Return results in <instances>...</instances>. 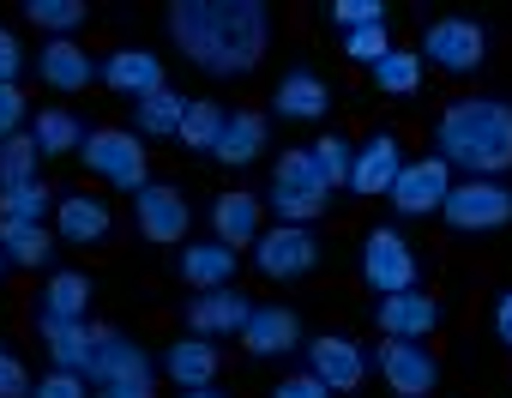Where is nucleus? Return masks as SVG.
<instances>
[{"instance_id":"nucleus-1","label":"nucleus","mask_w":512,"mask_h":398,"mask_svg":"<svg viewBox=\"0 0 512 398\" xmlns=\"http://www.w3.org/2000/svg\"><path fill=\"white\" fill-rule=\"evenodd\" d=\"M163 31L187 67L205 79H247L272 55V7L266 0H175Z\"/></svg>"},{"instance_id":"nucleus-2","label":"nucleus","mask_w":512,"mask_h":398,"mask_svg":"<svg viewBox=\"0 0 512 398\" xmlns=\"http://www.w3.org/2000/svg\"><path fill=\"white\" fill-rule=\"evenodd\" d=\"M434 157L452 163V175L506 181L512 175V103L506 97H458L434 115Z\"/></svg>"},{"instance_id":"nucleus-3","label":"nucleus","mask_w":512,"mask_h":398,"mask_svg":"<svg viewBox=\"0 0 512 398\" xmlns=\"http://www.w3.org/2000/svg\"><path fill=\"white\" fill-rule=\"evenodd\" d=\"M266 206L278 212V224H308V230H314V218H326L332 187H326V175H320V163H314L308 145L278 151L272 181H266Z\"/></svg>"},{"instance_id":"nucleus-4","label":"nucleus","mask_w":512,"mask_h":398,"mask_svg":"<svg viewBox=\"0 0 512 398\" xmlns=\"http://www.w3.org/2000/svg\"><path fill=\"white\" fill-rule=\"evenodd\" d=\"M488 25L482 19H470V13H440V19H428V31H422V61L434 67V73H446V79H470V73H482V61H488Z\"/></svg>"},{"instance_id":"nucleus-5","label":"nucleus","mask_w":512,"mask_h":398,"mask_svg":"<svg viewBox=\"0 0 512 398\" xmlns=\"http://www.w3.org/2000/svg\"><path fill=\"white\" fill-rule=\"evenodd\" d=\"M157 368H163V356H151L139 338H127L121 326H97V350H91V368H85V380L97 392H115V386L157 392Z\"/></svg>"},{"instance_id":"nucleus-6","label":"nucleus","mask_w":512,"mask_h":398,"mask_svg":"<svg viewBox=\"0 0 512 398\" xmlns=\"http://www.w3.org/2000/svg\"><path fill=\"white\" fill-rule=\"evenodd\" d=\"M85 169L103 181V187H115V193H139V187H151V157H145V139L133 133V127H91V139H85Z\"/></svg>"},{"instance_id":"nucleus-7","label":"nucleus","mask_w":512,"mask_h":398,"mask_svg":"<svg viewBox=\"0 0 512 398\" xmlns=\"http://www.w3.org/2000/svg\"><path fill=\"white\" fill-rule=\"evenodd\" d=\"M362 284L386 302V296H404V290H422V260L410 248V236L398 224H374L362 236Z\"/></svg>"},{"instance_id":"nucleus-8","label":"nucleus","mask_w":512,"mask_h":398,"mask_svg":"<svg viewBox=\"0 0 512 398\" xmlns=\"http://www.w3.org/2000/svg\"><path fill=\"white\" fill-rule=\"evenodd\" d=\"M320 236L308 224H272L260 242H253V272H260L266 284H302L320 272Z\"/></svg>"},{"instance_id":"nucleus-9","label":"nucleus","mask_w":512,"mask_h":398,"mask_svg":"<svg viewBox=\"0 0 512 398\" xmlns=\"http://www.w3.org/2000/svg\"><path fill=\"white\" fill-rule=\"evenodd\" d=\"M440 224L452 236H500L512 224V187L506 181H482V175L458 181L452 199H446V212H440Z\"/></svg>"},{"instance_id":"nucleus-10","label":"nucleus","mask_w":512,"mask_h":398,"mask_svg":"<svg viewBox=\"0 0 512 398\" xmlns=\"http://www.w3.org/2000/svg\"><path fill=\"white\" fill-rule=\"evenodd\" d=\"M452 187H458L452 163L428 151V157L404 163V175H398V187H392V199H386V206H392V212H398L404 224H422V218H440V212H446Z\"/></svg>"},{"instance_id":"nucleus-11","label":"nucleus","mask_w":512,"mask_h":398,"mask_svg":"<svg viewBox=\"0 0 512 398\" xmlns=\"http://www.w3.org/2000/svg\"><path fill=\"white\" fill-rule=\"evenodd\" d=\"M374 374L392 398H434L440 386V356L428 344H410V338H380L374 350Z\"/></svg>"},{"instance_id":"nucleus-12","label":"nucleus","mask_w":512,"mask_h":398,"mask_svg":"<svg viewBox=\"0 0 512 398\" xmlns=\"http://www.w3.org/2000/svg\"><path fill=\"white\" fill-rule=\"evenodd\" d=\"M187 224H193V212H187V193L175 181H151V187L133 193V230H139V242H151V248H187Z\"/></svg>"},{"instance_id":"nucleus-13","label":"nucleus","mask_w":512,"mask_h":398,"mask_svg":"<svg viewBox=\"0 0 512 398\" xmlns=\"http://www.w3.org/2000/svg\"><path fill=\"white\" fill-rule=\"evenodd\" d=\"M253 308H260V302H253L247 290H205V296H187V308H181V326L193 332V338H241L247 332V320H253Z\"/></svg>"},{"instance_id":"nucleus-14","label":"nucleus","mask_w":512,"mask_h":398,"mask_svg":"<svg viewBox=\"0 0 512 398\" xmlns=\"http://www.w3.org/2000/svg\"><path fill=\"white\" fill-rule=\"evenodd\" d=\"M404 145H398V133L392 127H374L362 145H356V169H350V193L356 199H392V187H398V175H404Z\"/></svg>"},{"instance_id":"nucleus-15","label":"nucleus","mask_w":512,"mask_h":398,"mask_svg":"<svg viewBox=\"0 0 512 398\" xmlns=\"http://www.w3.org/2000/svg\"><path fill=\"white\" fill-rule=\"evenodd\" d=\"M368 368H374V356H368L350 332H320V338H308V374H320L338 398H344V392H362V386H368Z\"/></svg>"},{"instance_id":"nucleus-16","label":"nucleus","mask_w":512,"mask_h":398,"mask_svg":"<svg viewBox=\"0 0 512 398\" xmlns=\"http://www.w3.org/2000/svg\"><path fill=\"white\" fill-rule=\"evenodd\" d=\"M241 350H247V362H278V356L308 350L302 314L290 302H260V308H253V320H247V332H241Z\"/></svg>"},{"instance_id":"nucleus-17","label":"nucleus","mask_w":512,"mask_h":398,"mask_svg":"<svg viewBox=\"0 0 512 398\" xmlns=\"http://www.w3.org/2000/svg\"><path fill=\"white\" fill-rule=\"evenodd\" d=\"M272 224H266V199L260 193H247V187H229V193H217L211 199V236L223 242V248H253Z\"/></svg>"},{"instance_id":"nucleus-18","label":"nucleus","mask_w":512,"mask_h":398,"mask_svg":"<svg viewBox=\"0 0 512 398\" xmlns=\"http://www.w3.org/2000/svg\"><path fill=\"white\" fill-rule=\"evenodd\" d=\"M55 236L67 248H103L115 236V206L103 193H61L55 206Z\"/></svg>"},{"instance_id":"nucleus-19","label":"nucleus","mask_w":512,"mask_h":398,"mask_svg":"<svg viewBox=\"0 0 512 398\" xmlns=\"http://www.w3.org/2000/svg\"><path fill=\"white\" fill-rule=\"evenodd\" d=\"M272 115L278 121H296V127H320L332 115V85L314 73V67H290L278 85H272Z\"/></svg>"},{"instance_id":"nucleus-20","label":"nucleus","mask_w":512,"mask_h":398,"mask_svg":"<svg viewBox=\"0 0 512 398\" xmlns=\"http://www.w3.org/2000/svg\"><path fill=\"white\" fill-rule=\"evenodd\" d=\"M37 79H43L49 91L73 97V91H91V85H103V61H91V55H85V43H73V37H55V43H43V49H37Z\"/></svg>"},{"instance_id":"nucleus-21","label":"nucleus","mask_w":512,"mask_h":398,"mask_svg":"<svg viewBox=\"0 0 512 398\" xmlns=\"http://www.w3.org/2000/svg\"><path fill=\"white\" fill-rule=\"evenodd\" d=\"M374 326L380 338H410V344H428L434 326H440V302L428 290H404V296H386L374 302Z\"/></svg>"},{"instance_id":"nucleus-22","label":"nucleus","mask_w":512,"mask_h":398,"mask_svg":"<svg viewBox=\"0 0 512 398\" xmlns=\"http://www.w3.org/2000/svg\"><path fill=\"white\" fill-rule=\"evenodd\" d=\"M235 248H223L217 236L211 242H187L181 248V260H175V278L193 290V296H205V290H229L235 284Z\"/></svg>"},{"instance_id":"nucleus-23","label":"nucleus","mask_w":512,"mask_h":398,"mask_svg":"<svg viewBox=\"0 0 512 398\" xmlns=\"http://www.w3.org/2000/svg\"><path fill=\"white\" fill-rule=\"evenodd\" d=\"M91 302H97V278L85 266H55L43 278L37 314H49V320H91Z\"/></svg>"},{"instance_id":"nucleus-24","label":"nucleus","mask_w":512,"mask_h":398,"mask_svg":"<svg viewBox=\"0 0 512 398\" xmlns=\"http://www.w3.org/2000/svg\"><path fill=\"white\" fill-rule=\"evenodd\" d=\"M103 85H109L115 97H127V103H145V97L163 91L169 79H163V61H157L151 49H115V55L103 61Z\"/></svg>"},{"instance_id":"nucleus-25","label":"nucleus","mask_w":512,"mask_h":398,"mask_svg":"<svg viewBox=\"0 0 512 398\" xmlns=\"http://www.w3.org/2000/svg\"><path fill=\"white\" fill-rule=\"evenodd\" d=\"M37 338L49 350V368H67V374L91 368V350H97V326L91 320H49V314H37Z\"/></svg>"},{"instance_id":"nucleus-26","label":"nucleus","mask_w":512,"mask_h":398,"mask_svg":"<svg viewBox=\"0 0 512 398\" xmlns=\"http://www.w3.org/2000/svg\"><path fill=\"white\" fill-rule=\"evenodd\" d=\"M163 374L181 386V392H205V386H217V374H223V356H217V344L211 338H175L169 350H163Z\"/></svg>"},{"instance_id":"nucleus-27","label":"nucleus","mask_w":512,"mask_h":398,"mask_svg":"<svg viewBox=\"0 0 512 398\" xmlns=\"http://www.w3.org/2000/svg\"><path fill=\"white\" fill-rule=\"evenodd\" d=\"M266 145H272V127H266V115L260 109H229V127H223V139H217V163L223 169H253L266 157Z\"/></svg>"},{"instance_id":"nucleus-28","label":"nucleus","mask_w":512,"mask_h":398,"mask_svg":"<svg viewBox=\"0 0 512 398\" xmlns=\"http://www.w3.org/2000/svg\"><path fill=\"white\" fill-rule=\"evenodd\" d=\"M55 224H13L0 218V254L7 266H25V272H55Z\"/></svg>"},{"instance_id":"nucleus-29","label":"nucleus","mask_w":512,"mask_h":398,"mask_svg":"<svg viewBox=\"0 0 512 398\" xmlns=\"http://www.w3.org/2000/svg\"><path fill=\"white\" fill-rule=\"evenodd\" d=\"M31 139H37V151H43V157H67V151H85L91 127H85V115H79V109L49 103V109H37V115H31Z\"/></svg>"},{"instance_id":"nucleus-30","label":"nucleus","mask_w":512,"mask_h":398,"mask_svg":"<svg viewBox=\"0 0 512 398\" xmlns=\"http://www.w3.org/2000/svg\"><path fill=\"white\" fill-rule=\"evenodd\" d=\"M187 109H193V97H181L175 85H163V91H151L145 103H133V133H139V139H181Z\"/></svg>"},{"instance_id":"nucleus-31","label":"nucleus","mask_w":512,"mask_h":398,"mask_svg":"<svg viewBox=\"0 0 512 398\" xmlns=\"http://www.w3.org/2000/svg\"><path fill=\"white\" fill-rule=\"evenodd\" d=\"M223 127H229V109L223 103H211V97H193V109H187V121H181V151H193V157H211L217 151V139H223Z\"/></svg>"},{"instance_id":"nucleus-32","label":"nucleus","mask_w":512,"mask_h":398,"mask_svg":"<svg viewBox=\"0 0 512 398\" xmlns=\"http://www.w3.org/2000/svg\"><path fill=\"white\" fill-rule=\"evenodd\" d=\"M55 206L61 199L49 193V181H25V187H7L0 193V218H13V224H55Z\"/></svg>"},{"instance_id":"nucleus-33","label":"nucleus","mask_w":512,"mask_h":398,"mask_svg":"<svg viewBox=\"0 0 512 398\" xmlns=\"http://www.w3.org/2000/svg\"><path fill=\"white\" fill-rule=\"evenodd\" d=\"M368 79H374L380 97H416V91H422V55H416V49H392Z\"/></svg>"},{"instance_id":"nucleus-34","label":"nucleus","mask_w":512,"mask_h":398,"mask_svg":"<svg viewBox=\"0 0 512 398\" xmlns=\"http://www.w3.org/2000/svg\"><path fill=\"white\" fill-rule=\"evenodd\" d=\"M25 19L37 31H49V43H55V37H73L91 19V7H85V0H25Z\"/></svg>"},{"instance_id":"nucleus-35","label":"nucleus","mask_w":512,"mask_h":398,"mask_svg":"<svg viewBox=\"0 0 512 398\" xmlns=\"http://www.w3.org/2000/svg\"><path fill=\"white\" fill-rule=\"evenodd\" d=\"M37 157H43V151H37L31 127H25V133H13V139H0V193L37 181Z\"/></svg>"},{"instance_id":"nucleus-36","label":"nucleus","mask_w":512,"mask_h":398,"mask_svg":"<svg viewBox=\"0 0 512 398\" xmlns=\"http://www.w3.org/2000/svg\"><path fill=\"white\" fill-rule=\"evenodd\" d=\"M308 151H314V163H320V175H326V187H332V193H338V187H350V169H356V145H350L344 133H332V127H326V133H320Z\"/></svg>"},{"instance_id":"nucleus-37","label":"nucleus","mask_w":512,"mask_h":398,"mask_svg":"<svg viewBox=\"0 0 512 398\" xmlns=\"http://www.w3.org/2000/svg\"><path fill=\"white\" fill-rule=\"evenodd\" d=\"M392 49H398V43H392V25H368V31H350V37H344V55H350L356 67H368V73H374Z\"/></svg>"},{"instance_id":"nucleus-38","label":"nucleus","mask_w":512,"mask_h":398,"mask_svg":"<svg viewBox=\"0 0 512 398\" xmlns=\"http://www.w3.org/2000/svg\"><path fill=\"white\" fill-rule=\"evenodd\" d=\"M326 19H332V31H338V37H350V31L386 25V7H380V0H332Z\"/></svg>"},{"instance_id":"nucleus-39","label":"nucleus","mask_w":512,"mask_h":398,"mask_svg":"<svg viewBox=\"0 0 512 398\" xmlns=\"http://www.w3.org/2000/svg\"><path fill=\"white\" fill-rule=\"evenodd\" d=\"M37 392V380H31V368H25V356L0 338V398H31Z\"/></svg>"},{"instance_id":"nucleus-40","label":"nucleus","mask_w":512,"mask_h":398,"mask_svg":"<svg viewBox=\"0 0 512 398\" xmlns=\"http://www.w3.org/2000/svg\"><path fill=\"white\" fill-rule=\"evenodd\" d=\"M31 398H97V392H91V380H85V374L49 368V374L37 380V392H31Z\"/></svg>"},{"instance_id":"nucleus-41","label":"nucleus","mask_w":512,"mask_h":398,"mask_svg":"<svg viewBox=\"0 0 512 398\" xmlns=\"http://www.w3.org/2000/svg\"><path fill=\"white\" fill-rule=\"evenodd\" d=\"M266 398H338L320 374H308V368H296V374H278V386L266 392Z\"/></svg>"},{"instance_id":"nucleus-42","label":"nucleus","mask_w":512,"mask_h":398,"mask_svg":"<svg viewBox=\"0 0 512 398\" xmlns=\"http://www.w3.org/2000/svg\"><path fill=\"white\" fill-rule=\"evenodd\" d=\"M25 127H31L25 91H19V85H0V139H13V133H25Z\"/></svg>"},{"instance_id":"nucleus-43","label":"nucleus","mask_w":512,"mask_h":398,"mask_svg":"<svg viewBox=\"0 0 512 398\" xmlns=\"http://www.w3.org/2000/svg\"><path fill=\"white\" fill-rule=\"evenodd\" d=\"M19 73H25V43L19 31L0 25V85H19Z\"/></svg>"},{"instance_id":"nucleus-44","label":"nucleus","mask_w":512,"mask_h":398,"mask_svg":"<svg viewBox=\"0 0 512 398\" xmlns=\"http://www.w3.org/2000/svg\"><path fill=\"white\" fill-rule=\"evenodd\" d=\"M488 326H494V344H500V350H512V290H500V296H494Z\"/></svg>"},{"instance_id":"nucleus-45","label":"nucleus","mask_w":512,"mask_h":398,"mask_svg":"<svg viewBox=\"0 0 512 398\" xmlns=\"http://www.w3.org/2000/svg\"><path fill=\"white\" fill-rule=\"evenodd\" d=\"M97 398H151V392H127V386H115V392H97Z\"/></svg>"},{"instance_id":"nucleus-46","label":"nucleus","mask_w":512,"mask_h":398,"mask_svg":"<svg viewBox=\"0 0 512 398\" xmlns=\"http://www.w3.org/2000/svg\"><path fill=\"white\" fill-rule=\"evenodd\" d=\"M181 398H229L223 386H205V392H181Z\"/></svg>"},{"instance_id":"nucleus-47","label":"nucleus","mask_w":512,"mask_h":398,"mask_svg":"<svg viewBox=\"0 0 512 398\" xmlns=\"http://www.w3.org/2000/svg\"><path fill=\"white\" fill-rule=\"evenodd\" d=\"M0 284H7V254H0Z\"/></svg>"}]
</instances>
